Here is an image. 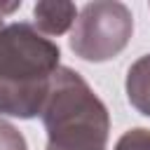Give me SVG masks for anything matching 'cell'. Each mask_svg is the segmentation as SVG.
<instances>
[{"label":"cell","mask_w":150,"mask_h":150,"mask_svg":"<svg viewBox=\"0 0 150 150\" xmlns=\"http://www.w3.org/2000/svg\"><path fill=\"white\" fill-rule=\"evenodd\" d=\"M61 52L26 21L0 26V115L30 120L42 112Z\"/></svg>","instance_id":"1"},{"label":"cell","mask_w":150,"mask_h":150,"mask_svg":"<svg viewBox=\"0 0 150 150\" xmlns=\"http://www.w3.org/2000/svg\"><path fill=\"white\" fill-rule=\"evenodd\" d=\"M47 150H105L110 117L80 73L61 66L42 108Z\"/></svg>","instance_id":"2"},{"label":"cell","mask_w":150,"mask_h":150,"mask_svg":"<svg viewBox=\"0 0 150 150\" xmlns=\"http://www.w3.org/2000/svg\"><path fill=\"white\" fill-rule=\"evenodd\" d=\"M134 16L122 2H89L80 9L70 30V49L84 61H108L117 56L131 40Z\"/></svg>","instance_id":"3"},{"label":"cell","mask_w":150,"mask_h":150,"mask_svg":"<svg viewBox=\"0 0 150 150\" xmlns=\"http://www.w3.org/2000/svg\"><path fill=\"white\" fill-rule=\"evenodd\" d=\"M77 7L73 2H54V0H42L33 7V26L42 35H63L70 26H75L77 19Z\"/></svg>","instance_id":"4"},{"label":"cell","mask_w":150,"mask_h":150,"mask_svg":"<svg viewBox=\"0 0 150 150\" xmlns=\"http://www.w3.org/2000/svg\"><path fill=\"white\" fill-rule=\"evenodd\" d=\"M127 98L145 117H150V54L131 63L127 73Z\"/></svg>","instance_id":"5"},{"label":"cell","mask_w":150,"mask_h":150,"mask_svg":"<svg viewBox=\"0 0 150 150\" xmlns=\"http://www.w3.org/2000/svg\"><path fill=\"white\" fill-rule=\"evenodd\" d=\"M115 150H150V129L136 127L120 136Z\"/></svg>","instance_id":"6"},{"label":"cell","mask_w":150,"mask_h":150,"mask_svg":"<svg viewBox=\"0 0 150 150\" xmlns=\"http://www.w3.org/2000/svg\"><path fill=\"white\" fill-rule=\"evenodd\" d=\"M0 150H28L23 134L0 117Z\"/></svg>","instance_id":"7"}]
</instances>
